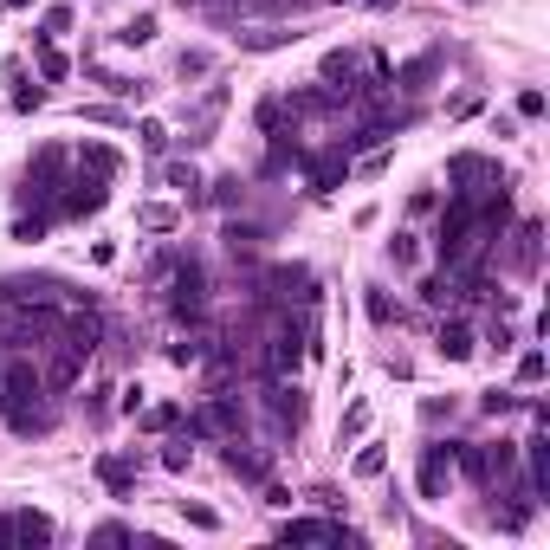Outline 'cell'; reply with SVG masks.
Masks as SVG:
<instances>
[{"label": "cell", "instance_id": "cell-36", "mask_svg": "<svg viewBox=\"0 0 550 550\" xmlns=\"http://www.w3.org/2000/svg\"><path fill=\"white\" fill-rule=\"evenodd\" d=\"M518 382H525V389H538V382H544V350H525V356H518Z\"/></svg>", "mask_w": 550, "mask_h": 550}, {"label": "cell", "instance_id": "cell-43", "mask_svg": "<svg viewBox=\"0 0 550 550\" xmlns=\"http://www.w3.org/2000/svg\"><path fill=\"white\" fill-rule=\"evenodd\" d=\"M305 7H337V0H285V13H305Z\"/></svg>", "mask_w": 550, "mask_h": 550}, {"label": "cell", "instance_id": "cell-22", "mask_svg": "<svg viewBox=\"0 0 550 550\" xmlns=\"http://www.w3.org/2000/svg\"><path fill=\"white\" fill-rule=\"evenodd\" d=\"M136 428L143 434H169V428H182V408L175 402H149V408H136Z\"/></svg>", "mask_w": 550, "mask_h": 550}, {"label": "cell", "instance_id": "cell-15", "mask_svg": "<svg viewBox=\"0 0 550 550\" xmlns=\"http://www.w3.org/2000/svg\"><path fill=\"white\" fill-rule=\"evenodd\" d=\"M227 473H233V479H266L272 460H266V453H253L240 434H233V440H227Z\"/></svg>", "mask_w": 550, "mask_h": 550}, {"label": "cell", "instance_id": "cell-20", "mask_svg": "<svg viewBox=\"0 0 550 550\" xmlns=\"http://www.w3.org/2000/svg\"><path fill=\"white\" fill-rule=\"evenodd\" d=\"M7 525H13V544H52V538H59L46 512H13Z\"/></svg>", "mask_w": 550, "mask_h": 550}, {"label": "cell", "instance_id": "cell-25", "mask_svg": "<svg viewBox=\"0 0 550 550\" xmlns=\"http://www.w3.org/2000/svg\"><path fill=\"white\" fill-rule=\"evenodd\" d=\"M253 123H259V136H292V117H285V98H259Z\"/></svg>", "mask_w": 550, "mask_h": 550}, {"label": "cell", "instance_id": "cell-47", "mask_svg": "<svg viewBox=\"0 0 550 550\" xmlns=\"http://www.w3.org/2000/svg\"><path fill=\"white\" fill-rule=\"evenodd\" d=\"M466 7H479V0H466Z\"/></svg>", "mask_w": 550, "mask_h": 550}, {"label": "cell", "instance_id": "cell-32", "mask_svg": "<svg viewBox=\"0 0 550 550\" xmlns=\"http://www.w3.org/2000/svg\"><path fill=\"white\" fill-rule=\"evenodd\" d=\"M39 104H46V91H39V85H26V72L13 65V110H39Z\"/></svg>", "mask_w": 550, "mask_h": 550}, {"label": "cell", "instance_id": "cell-46", "mask_svg": "<svg viewBox=\"0 0 550 550\" xmlns=\"http://www.w3.org/2000/svg\"><path fill=\"white\" fill-rule=\"evenodd\" d=\"M369 7H395V0H369Z\"/></svg>", "mask_w": 550, "mask_h": 550}, {"label": "cell", "instance_id": "cell-1", "mask_svg": "<svg viewBox=\"0 0 550 550\" xmlns=\"http://www.w3.org/2000/svg\"><path fill=\"white\" fill-rule=\"evenodd\" d=\"M453 473H466L473 486H505V479H518V447L512 440H460L453 447Z\"/></svg>", "mask_w": 550, "mask_h": 550}, {"label": "cell", "instance_id": "cell-21", "mask_svg": "<svg viewBox=\"0 0 550 550\" xmlns=\"http://www.w3.org/2000/svg\"><path fill=\"white\" fill-rule=\"evenodd\" d=\"M162 182H169L182 201H208V182L195 175V162H169V169H162Z\"/></svg>", "mask_w": 550, "mask_h": 550}, {"label": "cell", "instance_id": "cell-19", "mask_svg": "<svg viewBox=\"0 0 550 550\" xmlns=\"http://www.w3.org/2000/svg\"><path fill=\"white\" fill-rule=\"evenodd\" d=\"M33 65H39V78H46V85H65V72H72V65H65V52L52 46V33L33 39Z\"/></svg>", "mask_w": 550, "mask_h": 550}, {"label": "cell", "instance_id": "cell-11", "mask_svg": "<svg viewBox=\"0 0 550 550\" xmlns=\"http://www.w3.org/2000/svg\"><path fill=\"white\" fill-rule=\"evenodd\" d=\"M453 447H460V440H434V447H421V499H447V486H453Z\"/></svg>", "mask_w": 550, "mask_h": 550}, {"label": "cell", "instance_id": "cell-17", "mask_svg": "<svg viewBox=\"0 0 550 550\" xmlns=\"http://www.w3.org/2000/svg\"><path fill=\"white\" fill-rule=\"evenodd\" d=\"M7 428L13 434H52V408H39V395L33 402H7Z\"/></svg>", "mask_w": 550, "mask_h": 550}, {"label": "cell", "instance_id": "cell-18", "mask_svg": "<svg viewBox=\"0 0 550 550\" xmlns=\"http://www.w3.org/2000/svg\"><path fill=\"white\" fill-rule=\"evenodd\" d=\"M434 72H440V52H421L415 65H402V72L389 78V85H395V91H408V98H421V91H428V78H434Z\"/></svg>", "mask_w": 550, "mask_h": 550}, {"label": "cell", "instance_id": "cell-14", "mask_svg": "<svg viewBox=\"0 0 550 550\" xmlns=\"http://www.w3.org/2000/svg\"><path fill=\"white\" fill-rule=\"evenodd\" d=\"M136 466H143V453H98V479L117 492V499L136 492Z\"/></svg>", "mask_w": 550, "mask_h": 550}, {"label": "cell", "instance_id": "cell-29", "mask_svg": "<svg viewBox=\"0 0 550 550\" xmlns=\"http://www.w3.org/2000/svg\"><path fill=\"white\" fill-rule=\"evenodd\" d=\"M78 169H91V175H117V149L85 143V149H78Z\"/></svg>", "mask_w": 550, "mask_h": 550}, {"label": "cell", "instance_id": "cell-23", "mask_svg": "<svg viewBox=\"0 0 550 550\" xmlns=\"http://www.w3.org/2000/svg\"><path fill=\"white\" fill-rule=\"evenodd\" d=\"M350 473L356 479H382V473H389V447H382V440H363L356 460H350Z\"/></svg>", "mask_w": 550, "mask_h": 550}, {"label": "cell", "instance_id": "cell-9", "mask_svg": "<svg viewBox=\"0 0 550 550\" xmlns=\"http://www.w3.org/2000/svg\"><path fill=\"white\" fill-rule=\"evenodd\" d=\"M220 117H227V85H208V91H201V104H195V110L182 117V136H175V143H188V149L214 143Z\"/></svg>", "mask_w": 550, "mask_h": 550}, {"label": "cell", "instance_id": "cell-31", "mask_svg": "<svg viewBox=\"0 0 550 550\" xmlns=\"http://www.w3.org/2000/svg\"><path fill=\"white\" fill-rule=\"evenodd\" d=\"M46 227H52V214H46V208H33V214H20V220H13V240H26V246H33Z\"/></svg>", "mask_w": 550, "mask_h": 550}, {"label": "cell", "instance_id": "cell-13", "mask_svg": "<svg viewBox=\"0 0 550 550\" xmlns=\"http://www.w3.org/2000/svg\"><path fill=\"white\" fill-rule=\"evenodd\" d=\"M292 39H305V33H298V26H279V20L240 26V52H279V46H292Z\"/></svg>", "mask_w": 550, "mask_h": 550}, {"label": "cell", "instance_id": "cell-2", "mask_svg": "<svg viewBox=\"0 0 550 550\" xmlns=\"http://www.w3.org/2000/svg\"><path fill=\"white\" fill-rule=\"evenodd\" d=\"M447 182H453V195L473 201V208H492V201L512 195V188H505V175H499V162L473 156V149H460V156L447 162Z\"/></svg>", "mask_w": 550, "mask_h": 550}, {"label": "cell", "instance_id": "cell-8", "mask_svg": "<svg viewBox=\"0 0 550 550\" xmlns=\"http://www.w3.org/2000/svg\"><path fill=\"white\" fill-rule=\"evenodd\" d=\"M65 149L59 143H46L33 156V169H26V201H33V208H52V201H59V188H65Z\"/></svg>", "mask_w": 550, "mask_h": 550}, {"label": "cell", "instance_id": "cell-37", "mask_svg": "<svg viewBox=\"0 0 550 550\" xmlns=\"http://www.w3.org/2000/svg\"><path fill=\"white\" fill-rule=\"evenodd\" d=\"M479 408H486V415H512L518 395H512V389H486V395H479Z\"/></svg>", "mask_w": 550, "mask_h": 550}, {"label": "cell", "instance_id": "cell-33", "mask_svg": "<svg viewBox=\"0 0 550 550\" xmlns=\"http://www.w3.org/2000/svg\"><path fill=\"white\" fill-rule=\"evenodd\" d=\"M363 428H369V402H350V408H343V428H337V447H343V440H356Z\"/></svg>", "mask_w": 550, "mask_h": 550}, {"label": "cell", "instance_id": "cell-41", "mask_svg": "<svg viewBox=\"0 0 550 550\" xmlns=\"http://www.w3.org/2000/svg\"><path fill=\"white\" fill-rule=\"evenodd\" d=\"M201 72H214L208 52H182V78H201Z\"/></svg>", "mask_w": 550, "mask_h": 550}, {"label": "cell", "instance_id": "cell-10", "mask_svg": "<svg viewBox=\"0 0 550 550\" xmlns=\"http://www.w3.org/2000/svg\"><path fill=\"white\" fill-rule=\"evenodd\" d=\"M259 402H266V415H272V428H279V434H298V421H305V389H298V382L266 376Z\"/></svg>", "mask_w": 550, "mask_h": 550}, {"label": "cell", "instance_id": "cell-44", "mask_svg": "<svg viewBox=\"0 0 550 550\" xmlns=\"http://www.w3.org/2000/svg\"><path fill=\"white\" fill-rule=\"evenodd\" d=\"M0 7H7V13H20V7H33V0H0Z\"/></svg>", "mask_w": 550, "mask_h": 550}, {"label": "cell", "instance_id": "cell-40", "mask_svg": "<svg viewBox=\"0 0 550 550\" xmlns=\"http://www.w3.org/2000/svg\"><path fill=\"white\" fill-rule=\"evenodd\" d=\"M434 208H440L434 188H415V195H408V214H415V220H421V214H434Z\"/></svg>", "mask_w": 550, "mask_h": 550}, {"label": "cell", "instance_id": "cell-27", "mask_svg": "<svg viewBox=\"0 0 550 550\" xmlns=\"http://www.w3.org/2000/svg\"><path fill=\"white\" fill-rule=\"evenodd\" d=\"M389 266H402V272L421 266V233H395L389 240Z\"/></svg>", "mask_w": 550, "mask_h": 550}, {"label": "cell", "instance_id": "cell-3", "mask_svg": "<svg viewBox=\"0 0 550 550\" xmlns=\"http://www.w3.org/2000/svg\"><path fill=\"white\" fill-rule=\"evenodd\" d=\"M492 259H499L505 272H538V259H544V227L538 220H505V233L492 240Z\"/></svg>", "mask_w": 550, "mask_h": 550}, {"label": "cell", "instance_id": "cell-38", "mask_svg": "<svg viewBox=\"0 0 550 550\" xmlns=\"http://www.w3.org/2000/svg\"><path fill=\"white\" fill-rule=\"evenodd\" d=\"M369 318H376V324H395V318H402V311L389 305V292H369Z\"/></svg>", "mask_w": 550, "mask_h": 550}, {"label": "cell", "instance_id": "cell-6", "mask_svg": "<svg viewBox=\"0 0 550 550\" xmlns=\"http://www.w3.org/2000/svg\"><path fill=\"white\" fill-rule=\"evenodd\" d=\"M169 311H175L182 324H201V318H208V279H201L195 259H175V266H169Z\"/></svg>", "mask_w": 550, "mask_h": 550}, {"label": "cell", "instance_id": "cell-16", "mask_svg": "<svg viewBox=\"0 0 550 550\" xmlns=\"http://www.w3.org/2000/svg\"><path fill=\"white\" fill-rule=\"evenodd\" d=\"M434 350L447 356V363H466V356L479 350V337H473V330H466L460 318H447V324H440V337H434Z\"/></svg>", "mask_w": 550, "mask_h": 550}, {"label": "cell", "instance_id": "cell-34", "mask_svg": "<svg viewBox=\"0 0 550 550\" xmlns=\"http://www.w3.org/2000/svg\"><path fill=\"white\" fill-rule=\"evenodd\" d=\"M136 143H143L149 156H162V149H169V130H162L156 117H143V123H136Z\"/></svg>", "mask_w": 550, "mask_h": 550}, {"label": "cell", "instance_id": "cell-24", "mask_svg": "<svg viewBox=\"0 0 550 550\" xmlns=\"http://www.w3.org/2000/svg\"><path fill=\"white\" fill-rule=\"evenodd\" d=\"M136 227H143V233H175V227H182V208L149 201V208H136Z\"/></svg>", "mask_w": 550, "mask_h": 550}, {"label": "cell", "instance_id": "cell-42", "mask_svg": "<svg viewBox=\"0 0 550 550\" xmlns=\"http://www.w3.org/2000/svg\"><path fill=\"white\" fill-rule=\"evenodd\" d=\"M518 117H544V91H525V98H518Z\"/></svg>", "mask_w": 550, "mask_h": 550}, {"label": "cell", "instance_id": "cell-4", "mask_svg": "<svg viewBox=\"0 0 550 550\" xmlns=\"http://www.w3.org/2000/svg\"><path fill=\"white\" fill-rule=\"evenodd\" d=\"M182 421H188V434H195V440H233V434H240V421H246V408H240V395H233V389H214L208 402H201L195 415H182Z\"/></svg>", "mask_w": 550, "mask_h": 550}, {"label": "cell", "instance_id": "cell-12", "mask_svg": "<svg viewBox=\"0 0 550 550\" xmlns=\"http://www.w3.org/2000/svg\"><path fill=\"white\" fill-rule=\"evenodd\" d=\"M279 538H285V544H350L356 531L337 525V518H285Z\"/></svg>", "mask_w": 550, "mask_h": 550}, {"label": "cell", "instance_id": "cell-7", "mask_svg": "<svg viewBox=\"0 0 550 550\" xmlns=\"http://www.w3.org/2000/svg\"><path fill=\"white\" fill-rule=\"evenodd\" d=\"M486 292V279H466V272H453V266H440L421 279V305H434V311H460V305H473V298Z\"/></svg>", "mask_w": 550, "mask_h": 550}, {"label": "cell", "instance_id": "cell-35", "mask_svg": "<svg viewBox=\"0 0 550 550\" xmlns=\"http://www.w3.org/2000/svg\"><path fill=\"white\" fill-rule=\"evenodd\" d=\"M214 201H220V208H240V201H246V182H240V175H220V182H214Z\"/></svg>", "mask_w": 550, "mask_h": 550}, {"label": "cell", "instance_id": "cell-26", "mask_svg": "<svg viewBox=\"0 0 550 550\" xmlns=\"http://www.w3.org/2000/svg\"><path fill=\"white\" fill-rule=\"evenodd\" d=\"M188 460H195V434L169 428V440H162V466H169V473H188Z\"/></svg>", "mask_w": 550, "mask_h": 550}, {"label": "cell", "instance_id": "cell-39", "mask_svg": "<svg viewBox=\"0 0 550 550\" xmlns=\"http://www.w3.org/2000/svg\"><path fill=\"white\" fill-rule=\"evenodd\" d=\"M182 518H188V525H195V531H214V525H220V518L208 512V505H188V499H182Z\"/></svg>", "mask_w": 550, "mask_h": 550}, {"label": "cell", "instance_id": "cell-45", "mask_svg": "<svg viewBox=\"0 0 550 550\" xmlns=\"http://www.w3.org/2000/svg\"><path fill=\"white\" fill-rule=\"evenodd\" d=\"M0 544H13V525H7V518H0Z\"/></svg>", "mask_w": 550, "mask_h": 550}, {"label": "cell", "instance_id": "cell-5", "mask_svg": "<svg viewBox=\"0 0 550 550\" xmlns=\"http://www.w3.org/2000/svg\"><path fill=\"white\" fill-rule=\"evenodd\" d=\"M104 201H110V175L78 169V175H65V188H59V201H52V214H59V220H91V214H104Z\"/></svg>", "mask_w": 550, "mask_h": 550}, {"label": "cell", "instance_id": "cell-28", "mask_svg": "<svg viewBox=\"0 0 550 550\" xmlns=\"http://www.w3.org/2000/svg\"><path fill=\"white\" fill-rule=\"evenodd\" d=\"M259 240H266V233H259L253 220H227V253H233V259H240V253H253Z\"/></svg>", "mask_w": 550, "mask_h": 550}, {"label": "cell", "instance_id": "cell-30", "mask_svg": "<svg viewBox=\"0 0 550 550\" xmlns=\"http://www.w3.org/2000/svg\"><path fill=\"white\" fill-rule=\"evenodd\" d=\"M149 39H156V20H149V13H136V20L117 26V46H149Z\"/></svg>", "mask_w": 550, "mask_h": 550}]
</instances>
